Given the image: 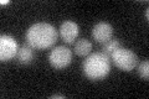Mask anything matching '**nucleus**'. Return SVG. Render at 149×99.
Segmentation results:
<instances>
[{
    "label": "nucleus",
    "instance_id": "obj_1",
    "mask_svg": "<svg viewBox=\"0 0 149 99\" xmlns=\"http://www.w3.org/2000/svg\"><path fill=\"white\" fill-rule=\"evenodd\" d=\"M57 30L47 22H37L26 31V44L35 50H46L57 41Z\"/></svg>",
    "mask_w": 149,
    "mask_h": 99
},
{
    "label": "nucleus",
    "instance_id": "obj_2",
    "mask_svg": "<svg viewBox=\"0 0 149 99\" xmlns=\"http://www.w3.org/2000/svg\"><path fill=\"white\" fill-rule=\"evenodd\" d=\"M83 73L91 81H101L108 76L111 71V60L102 52L90 53L83 62Z\"/></svg>",
    "mask_w": 149,
    "mask_h": 99
},
{
    "label": "nucleus",
    "instance_id": "obj_3",
    "mask_svg": "<svg viewBox=\"0 0 149 99\" xmlns=\"http://www.w3.org/2000/svg\"><path fill=\"white\" fill-rule=\"evenodd\" d=\"M109 58L113 61L116 67L122 71H125V72H129V71L134 69L138 64L137 55L133 51H130L122 46H119L117 50H114V52L111 55Z\"/></svg>",
    "mask_w": 149,
    "mask_h": 99
},
{
    "label": "nucleus",
    "instance_id": "obj_4",
    "mask_svg": "<svg viewBox=\"0 0 149 99\" xmlns=\"http://www.w3.org/2000/svg\"><path fill=\"white\" fill-rule=\"evenodd\" d=\"M72 51L68 47L57 46L49 53V62L55 69H62L71 63Z\"/></svg>",
    "mask_w": 149,
    "mask_h": 99
},
{
    "label": "nucleus",
    "instance_id": "obj_5",
    "mask_svg": "<svg viewBox=\"0 0 149 99\" xmlns=\"http://www.w3.org/2000/svg\"><path fill=\"white\" fill-rule=\"evenodd\" d=\"M19 46L15 39L8 35H1L0 37V61L6 62L13 60L17 55Z\"/></svg>",
    "mask_w": 149,
    "mask_h": 99
},
{
    "label": "nucleus",
    "instance_id": "obj_6",
    "mask_svg": "<svg viewBox=\"0 0 149 99\" xmlns=\"http://www.w3.org/2000/svg\"><path fill=\"white\" fill-rule=\"evenodd\" d=\"M92 36L98 44H106L112 40L113 36V27L108 22H98L93 26Z\"/></svg>",
    "mask_w": 149,
    "mask_h": 99
},
{
    "label": "nucleus",
    "instance_id": "obj_7",
    "mask_svg": "<svg viewBox=\"0 0 149 99\" xmlns=\"http://www.w3.org/2000/svg\"><path fill=\"white\" fill-rule=\"evenodd\" d=\"M60 35H61L62 40L66 42V44H73L74 40L78 37V25L76 22L73 21H65L61 24V26H60Z\"/></svg>",
    "mask_w": 149,
    "mask_h": 99
},
{
    "label": "nucleus",
    "instance_id": "obj_8",
    "mask_svg": "<svg viewBox=\"0 0 149 99\" xmlns=\"http://www.w3.org/2000/svg\"><path fill=\"white\" fill-rule=\"evenodd\" d=\"M16 58L21 64L31 63L32 60H34V51H32V47H30L29 45L27 46H25V45L21 46L20 48H19V51H17Z\"/></svg>",
    "mask_w": 149,
    "mask_h": 99
},
{
    "label": "nucleus",
    "instance_id": "obj_9",
    "mask_svg": "<svg viewBox=\"0 0 149 99\" xmlns=\"http://www.w3.org/2000/svg\"><path fill=\"white\" fill-rule=\"evenodd\" d=\"M92 51V44L86 39H81L74 44V53L81 57L88 56Z\"/></svg>",
    "mask_w": 149,
    "mask_h": 99
},
{
    "label": "nucleus",
    "instance_id": "obj_10",
    "mask_svg": "<svg viewBox=\"0 0 149 99\" xmlns=\"http://www.w3.org/2000/svg\"><path fill=\"white\" fill-rule=\"evenodd\" d=\"M119 46H120V42L118 40H111L108 42H106V44H103L101 52L104 53L106 56H108V57H111V55L114 52V50H117Z\"/></svg>",
    "mask_w": 149,
    "mask_h": 99
},
{
    "label": "nucleus",
    "instance_id": "obj_11",
    "mask_svg": "<svg viewBox=\"0 0 149 99\" xmlns=\"http://www.w3.org/2000/svg\"><path fill=\"white\" fill-rule=\"evenodd\" d=\"M138 74L143 79L149 78V62L148 61H143V62L138 64Z\"/></svg>",
    "mask_w": 149,
    "mask_h": 99
},
{
    "label": "nucleus",
    "instance_id": "obj_12",
    "mask_svg": "<svg viewBox=\"0 0 149 99\" xmlns=\"http://www.w3.org/2000/svg\"><path fill=\"white\" fill-rule=\"evenodd\" d=\"M51 98H65L63 96H61V94H54V96H51Z\"/></svg>",
    "mask_w": 149,
    "mask_h": 99
},
{
    "label": "nucleus",
    "instance_id": "obj_13",
    "mask_svg": "<svg viewBox=\"0 0 149 99\" xmlns=\"http://www.w3.org/2000/svg\"><path fill=\"white\" fill-rule=\"evenodd\" d=\"M148 16H149V11H148V9H147V11H146V17L148 19Z\"/></svg>",
    "mask_w": 149,
    "mask_h": 99
}]
</instances>
